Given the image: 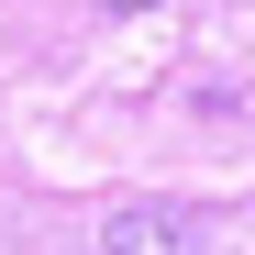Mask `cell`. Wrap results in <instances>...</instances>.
I'll use <instances>...</instances> for the list:
<instances>
[{
  "label": "cell",
  "instance_id": "cell-1",
  "mask_svg": "<svg viewBox=\"0 0 255 255\" xmlns=\"http://www.w3.org/2000/svg\"><path fill=\"white\" fill-rule=\"evenodd\" d=\"M100 255H200V222H189V211H166V200H133V211H111Z\"/></svg>",
  "mask_w": 255,
  "mask_h": 255
},
{
  "label": "cell",
  "instance_id": "cell-2",
  "mask_svg": "<svg viewBox=\"0 0 255 255\" xmlns=\"http://www.w3.org/2000/svg\"><path fill=\"white\" fill-rule=\"evenodd\" d=\"M100 11H144V0H100Z\"/></svg>",
  "mask_w": 255,
  "mask_h": 255
}]
</instances>
